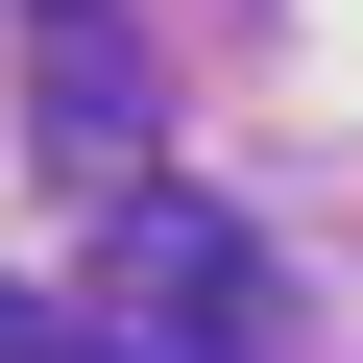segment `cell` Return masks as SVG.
<instances>
[{
  "mask_svg": "<svg viewBox=\"0 0 363 363\" xmlns=\"http://www.w3.org/2000/svg\"><path fill=\"white\" fill-rule=\"evenodd\" d=\"M73 339H97V363H291V291H267V242H242L218 194H121Z\"/></svg>",
  "mask_w": 363,
  "mask_h": 363,
  "instance_id": "obj_1",
  "label": "cell"
},
{
  "mask_svg": "<svg viewBox=\"0 0 363 363\" xmlns=\"http://www.w3.org/2000/svg\"><path fill=\"white\" fill-rule=\"evenodd\" d=\"M49 339H73V315H49V291H0V363H49Z\"/></svg>",
  "mask_w": 363,
  "mask_h": 363,
  "instance_id": "obj_2",
  "label": "cell"
}]
</instances>
